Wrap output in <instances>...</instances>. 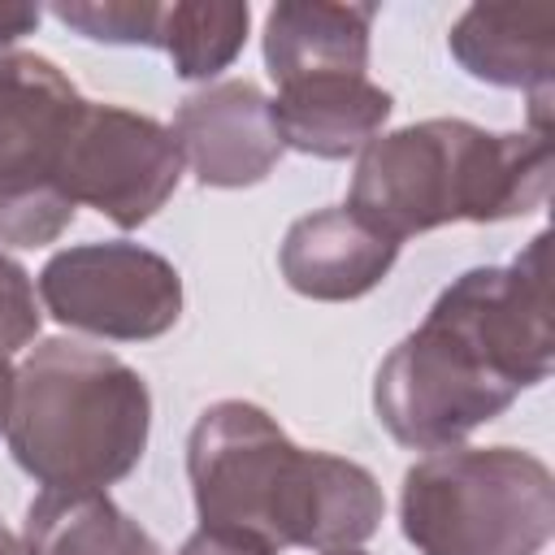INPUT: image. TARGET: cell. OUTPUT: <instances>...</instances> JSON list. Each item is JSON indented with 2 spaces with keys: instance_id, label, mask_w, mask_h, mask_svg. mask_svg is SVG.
Wrapping results in <instances>:
<instances>
[{
  "instance_id": "obj_1",
  "label": "cell",
  "mask_w": 555,
  "mask_h": 555,
  "mask_svg": "<svg viewBox=\"0 0 555 555\" xmlns=\"http://www.w3.org/2000/svg\"><path fill=\"white\" fill-rule=\"evenodd\" d=\"M538 234L507 264L460 273L373 377V412L399 447L447 451L551 377V282Z\"/></svg>"
},
{
  "instance_id": "obj_2",
  "label": "cell",
  "mask_w": 555,
  "mask_h": 555,
  "mask_svg": "<svg viewBox=\"0 0 555 555\" xmlns=\"http://www.w3.org/2000/svg\"><path fill=\"white\" fill-rule=\"evenodd\" d=\"M186 477L199 525L247 533L273 551H347L377 533V477L343 455L304 451L247 399H217L186 438Z\"/></svg>"
},
{
  "instance_id": "obj_3",
  "label": "cell",
  "mask_w": 555,
  "mask_h": 555,
  "mask_svg": "<svg viewBox=\"0 0 555 555\" xmlns=\"http://www.w3.org/2000/svg\"><path fill=\"white\" fill-rule=\"evenodd\" d=\"M551 139L429 117L360 147L347 204L364 225L403 243L451 221H507L546 204Z\"/></svg>"
},
{
  "instance_id": "obj_4",
  "label": "cell",
  "mask_w": 555,
  "mask_h": 555,
  "mask_svg": "<svg viewBox=\"0 0 555 555\" xmlns=\"http://www.w3.org/2000/svg\"><path fill=\"white\" fill-rule=\"evenodd\" d=\"M152 395L139 369L104 347L43 338L17 369L9 451L43 490H104L147 451Z\"/></svg>"
},
{
  "instance_id": "obj_5",
  "label": "cell",
  "mask_w": 555,
  "mask_h": 555,
  "mask_svg": "<svg viewBox=\"0 0 555 555\" xmlns=\"http://www.w3.org/2000/svg\"><path fill=\"white\" fill-rule=\"evenodd\" d=\"M399 525L421 555H542L555 477L520 447H447L403 473Z\"/></svg>"
},
{
  "instance_id": "obj_6",
  "label": "cell",
  "mask_w": 555,
  "mask_h": 555,
  "mask_svg": "<svg viewBox=\"0 0 555 555\" xmlns=\"http://www.w3.org/2000/svg\"><path fill=\"white\" fill-rule=\"evenodd\" d=\"M82 108L78 87L39 52L0 56V243H56L74 204L61 191V156Z\"/></svg>"
},
{
  "instance_id": "obj_7",
  "label": "cell",
  "mask_w": 555,
  "mask_h": 555,
  "mask_svg": "<svg viewBox=\"0 0 555 555\" xmlns=\"http://www.w3.org/2000/svg\"><path fill=\"white\" fill-rule=\"evenodd\" d=\"M43 308L82 334L113 343H147L182 317V273L139 243H78L48 256L39 269Z\"/></svg>"
},
{
  "instance_id": "obj_8",
  "label": "cell",
  "mask_w": 555,
  "mask_h": 555,
  "mask_svg": "<svg viewBox=\"0 0 555 555\" xmlns=\"http://www.w3.org/2000/svg\"><path fill=\"white\" fill-rule=\"evenodd\" d=\"M182 182V152L169 126L121 104L82 100L61 156V191L113 225L152 221Z\"/></svg>"
},
{
  "instance_id": "obj_9",
  "label": "cell",
  "mask_w": 555,
  "mask_h": 555,
  "mask_svg": "<svg viewBox=\"0 0 555 555\" xmlns=\"http://www.w3.org/2000/svg\"><path fill=\"white\" fill-rule=\"evenodd\" d=\"M173 139L182 165L204 186H256L282 160V139L269 113V95L247 78H225L191 91L173 113Z\"/></svg>"
},
{
  "instance_id": "obj_10",
  "label": "cell",
  "mask_w": 555,
  "mask_h": 555,
  "mask_svg": "<svg viewBox=\"0 0 555 555\" xmlns=\"http://www.w3.org/2000/svg\"><path fill=\"white\" fill-rule=\"evenodd\" d=\"M451 56L477 82L525 91L533 134L551 139L555 91V13L542 4H468L451 35Z\"/></svg>"
},
{
  "instance_id": "obj_11",
  "label": "cell",
  "mask_w": 555,
  "mask_h": 555,
  "mask_svg": "<svg viewBox=\"0 0 555 555\" xmlns=\"http://www.w3.org/2000/svg\"><path fill=\"white\" fill-rule=\"evenodd\" d=\"M399 243L364 225L351 208H321L291 221L278 264L295 295L347 304L369 295L395 264Z\"/></svg>"
},
{
  "instance_id": "obj_12",
  "label": "cell",
  "mask_w": 555,
  "mask_h": 555,
  "mask_svg": "<svg viewBox=\"0 0 555 555\" xmlns=\"http://www.w3.org/2000/svg\"><path fill=\"white\" fill-rule=\"evenodd\" d=\"M395 100L369 74H321L278 87L269 100L282 147L317 160H343L382 134Z\"/></svg>"
},
{
  "instance_id": "obj_13",
  "label": "cell",
  "mask_w": 555,
  "mask_h": 555,
  "mask_svg": "<svg viewBox=\"0 0 555 555\" xmlns=\"http://www.w3.org/2000/svg\"><path fill=\"white\" fill-rule=\"evenodd\" d=\"M373 4L282 0L264 13V69L278 87L321 74H369Z\"/></svg>"
},
{
  "instance_id": "obj_14",
  "label": "cell",
  "mask_w": 555,
  "mask_h": 555,
  "mask_svg": "<svg viewBox=\"0 0 555 555\" xmlns=\"http://www.w3.org/2000/svg\"><path fill=\"white\" fill-rule=\"evenodd\" d=\"M30 555H160L104 490H43L22 520Z\"/></svg>"
},
{
  "instance_id": "obj_15",
  "label": "cell",
  "mask_w": 555,
  "mask_h": 555,
  "mask_svg": "<svg viewBox=\"0 0 555 555\" xmlns=\"http://www.w3.org/2000/svg\"><path fill=\"white\" fill-rule=\"evenodd\" d=\"M251 9L234 0H178L160 13V52L186 82H208L234 65L247 43Z\"/></svg>"
},
{
  "instance_id": "obj_16",
  "label": "cell",
  "mask_w": 555,
  "mask_h": 555,
  "mask_svg": "<svg viewBox=\"0 0 555 555\" xmlns=\"http://www.w3.org/2000/svg\"><path fill=\"white\" fill-rule=\"evenodd\" d=\"M52 13L95 39V43H143L156 48L160 43V13L165 4L152 0H69V4H52Z\"/></svg>"
},
{
  "instance_id": "obj_17",
  "label": "cell",
  "mask_w": 555,
  "mask_h": 555,
  "mask_svg": "<svg viewBox=\"0 0 555 555\" xmlns=\"http://www.w3.org/2000/svg\"><path fill=\"white\" fill-rule=\"evenodd\" d=\"M39 334V304L30 273L0 251V351H22Z\"/></svg>"
},
{
  "instance_id": "obj_18",
  "label": "cell",
  "mask_w": 555,
  "mask_h": 555,
  "mask_svg": "<svg viewBox=\"0 0 555 555\" xmlns=\"http://www.w3.org/2000/svg\"><path fill=\"white\" fill-rule=\"evenodd\" d=\"M178 555H278L273 546L247 538V533H234V529H212V525H199L182 546Z\"/></svg>"
},
{
  "instance_id": "obj_19",
  "label": "cell",
  "mask_w": 555,
  "mask_h": 555,
  "mask_svg": "<svg viewBox=\"0 0 555 555\" xmlns=\"http://www.w3.org/2000/svg\"><path fill=\"white\" fill-rule=\"evenodd\" d=\"M39 26V9L35 4H13V0H0V56L4 52H17V43L26 35H35Z\"/></svg>"
},
{
  "instance_id": "obj_20",
  "label": "cell",
  "mask_w": 555,
  "mask_h": 555,
  "mask_svg": "<svg viewBox=\"0 0 555 555\" xmlns=\"http://www.w3.org/2000/svg\"><path fill=\"white\" fill-rule=\"evenodd\" d=\"M13 382H17L13 356H9V351H0V429L9 425V408H13Z\"/></svg>"
},
{
  "instance_id": "obj_21",
  "label": "cell",
  "mask_w": 555,
  "mask_h": 555,
  "mask_svg": "<svg viewBox=\"0 0 555 555\" xmlns=\"http://www.w3.org/2000/svg\"><path fill=\"white\" fill-rule=\"evenodd\" d=\"M0 555H30V551H26V542H22V538H13V533L0 525Z\"/></svg>"
},
{
  "instance_id": "obj_22",
  "label": "cell",
  "mask_w": 555,
  "mask_h": 555,
  "mask_svg": "<svg viewBox=\"0 0 555 555\" xmlns=\"http://www.w3.org/2000/svg\"><path fill=\"white\" fill-rule=\"evenodd\" d=\"M321 555H364L360 546H347V551H321Z\"/></svg>"
}]
</instances>
